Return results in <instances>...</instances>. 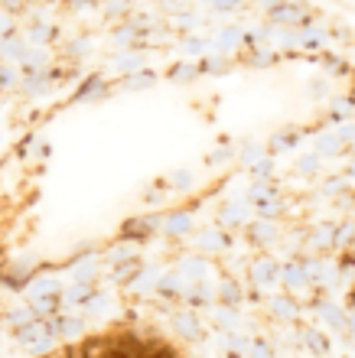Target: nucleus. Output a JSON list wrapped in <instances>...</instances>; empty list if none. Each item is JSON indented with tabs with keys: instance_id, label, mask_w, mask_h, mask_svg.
I'll return each instance as SVG.
<instances>
[]
</instances>
